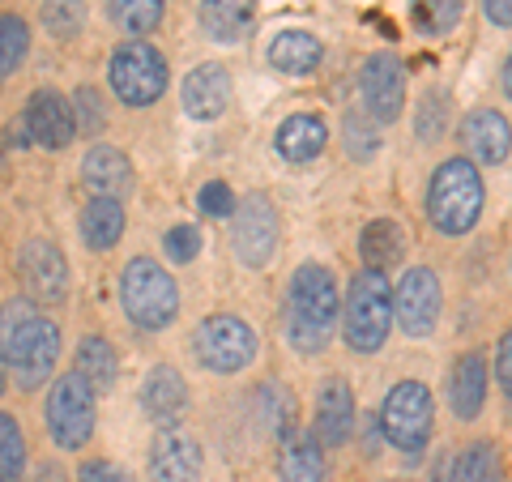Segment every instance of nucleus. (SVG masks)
<instances>
[{"label":"nucleus","mask_w":512,"mask_h":482,"mask_svg":"<svg viewBox=\"0 0 512 482\" xmlns=\"http://www.w3.org/2000/svg\"><path fill=\"white\" fill-rule=\"evenodd\" d=\"M504 90H508V99H512V56H508V64H504Z\"/></svg>","instance_id":"a18cd8bd"},{"label":"nucleus","mask_w":512,"mask_h":482,"mask_svg":"<svg viewBox=\"0 0 512 482\" xmlns=\"http://www.w3.org/2000/svg\"><path fill=\"white\" fill-rule=\"evenodd\" d=\"M278 474L282 482H325V448H320V440L303 436V431H286Z\"/></svg>","instance_id":"4be33fe9"},{"label":"nucleus","mask_w":512,"mask_h":482,"mask_svg":"<svg viewBox=\"0 0 512 482\" xmlns=\"http://www.w3.org/2000/svg\"><path fill=\"white\" fill-rule=\"evenodd\" d=\"M440 303H444V295H440L436 273L410 269V273H402V282H397V291H393V316L410 337H427L440 320Z\"/></svg>","instance_id":"9b49d317"},{"label":"nucleus","mask_w":512,"mask_h":482,"mask_svg":"<svg viewBox=\"0 0 512 482\" xmlns=\"http://www.w3.org/2000/svg\"><path fill=\"white\" fill-rule=\"evenodd\" d=\"M440 133H444V94H431V99H423V107H419V137L440 141Z\"/></svg>","instance_id":"ea45409f"},{"label":"nucleus","mask_w":512,"mask_h":482,"mask_svg":"<svg viewBox=\"0 0 512 482\" xmlns=\"http://www.w3.org/2000/svg\"><path fill=\"white\" fill-rule=\"evenodd\" d=\"M0 389H5V380H0Z\"/></svg>","instance_id":"49530a36"},{"label":"nucleus","mask_w":512,"mask_h":482,"mask_svg":"<svg viewBox=\"0 0 512 482\" xmlns=\"http://www.w3.org/2000/svg\"><path fill=\"white\" fill-rule=\"evenodd\" d=\"M39 312L30 308L26 299H9L5 308H0V363H13L22 355V346L30 342V333L39 325Z\"/></svg>","instance_id":"c85d7f7f"},{"label":"nucleus","mask_w":512,"mask_h":482,"mask_svg":"<svg viewBox=\"0 0 512 482\" xmlns=\"http://www.w3.org/2000/svg\"><path fill=\"white\" fill-rule=\"evenodd\" d=\"M86 22V5L82 0H47L43 5V26L52 30L56 39H73Z\"/></svg>","instance_id":"f704fd0d"},{"label":"nucleus","mask_w":512,"mask_h":482,"mask_svg":"<svg viewBox=\"0 0 512 482\" xmlns=\"http://www.w3.org/2000/svg\"><path fill=\"white\" fill-rule=\"evenodd\" d=\"M508 397H512V389H508Z\"/></svg>","instance_id":"de8ad7c7"},{"label":"nucleus","mask_w":512,"mask_h":482,"mask_svg":"<svg viewBox=\"0 0 512 482\" xmlns=\"http://www.w3.org/2000/svg\"><path fill=\"white\" fill-rule=\"evenodd\" d=\"M359 94H363V111L380 124H393L406 107V69L393 52H376L363 60L359 73Z\"/></svg>","instance_id":"1a4fd4ad"},{"label":"nucleus","mask_w":512,"mask_h":482,"mask_svg":"<svg viewBox=\"0 0 512 482\" xmlns=\"http://www.w3.org/2000/svg\"><path fill=\"white\" fill-rule=\"evenodd\" d=\"M461 9H466V0H414V13H419V22L431 30V35L453 30L461 22Z\"/></svg>","instance_id":"c9c22d12"},{"label":"nucleus","mask_w":512,"mask_h":482,"mask_svg":"<svg viewBox=\"0 0 512 482\" xmlns=\"http://www.w3.org/2000/svg\"><path fill=\"white\" fill-rule=\"evenodd\" d=\"M116 372H120V359L107 337H99V333L82 337V346H77V376H86L94 393H107L111 384H116Z\"/></svg>","instance_id":"bb28decb"},{"label":"nucleus","mask_w":512,"mask_h":482,"mask_svg":"<svg viewBox=\"0 0 512 482\" xmlns=\"http://www.w3.org/2000/svg\"><path fill=\"white\" fill-rule=\"evenodd\" d=\"M495 376H500L504 389H512V329L504 333L500 350H495Z\"/></svg>","instance_id":"37998d69"},{"label":"nucleus","mask_w":512,"mask_h":482,"mask_svg":"<svg viewBox=\"0 0 512 482\" xmlns=\"http://www.w3.org/2000/svg\"><path fill=\"white\" fill-rule=\"evenodd\" d=\"M231 218V244L239 261L248 269L269 265V256L278 248V210L269 205V197H248L244 205H235Z\"/></svg>","instance_id":"9d476101"},{"label":"nucleus","mask_w":512,"mask_h":482,"mask_svg":"<svg viewBox=\"0 0 512 482\" xmlns=\"http://www.w3.org/2000/svg\"><path fill=\"white\" fill-rule=\"evenodd\" d=\"M77 111H82V124H86V133H99V128H103L99 94H94V90H77Z\"/></svg>","instance_id":"79ce46f5"},{"label":"nucleus","mask_w":512,"mask_h":482,"mask_svg":"<svg viewBox=\"0 0 512 482\" xmlns=\"http://www.w3.org/2000/svg\"><path fill=\"white\" fill-rule=\"evenodd\" d=\"M180 99L192 120H218L231 103V73L222 64H201V69H192L184 77Z\"/></svg>","instance_id":"dca6fc26"},{"label":"nucleus","mask_w":512,"mask_h":482,"mask_svg":"<svg viewBox=\"0 0 512 482\" xmlns=\"http://www.w3.org/2000/svg\"><path fill=\"white\" fill-rule=\"evenodd\" d=\"M448 482H500V453L491 440H474L466 453L453 461Z\"/></svg>","instance_id":"c756f323"},{"label":"nucleus","mask_w":512,"mask_h":482,"mask_svg":"<svg viewBox=\"0 0 512 482\" xmlns=\"http://www.w3.org/2000/svg\"><path fill=\"white\" fill-rule=\"evenodd\" d=\"M192 355H197L201 367H210V372L231 376L256 359V333L239 316H227V312L205 316L197 333H192Z\"/></svg>","instance_id":"0eeeda50"},{"label":"nucleus","mask_w":512,"mask_h":482,"mask_svg":"<svg viewBox=\"0 0 512 482\" xmlns=\"http://www.w3.org/2000/svg\"><path fill=\"white\" fill-rule=\"evenodd\" d=\"M342 316V299H338V282L325 265H299L286 291V312H282V329L299 355H316L329 346L333 325Z\"/></svg>","instance_id":"f257e3e1"},{"label":"nucleus","mask_w":512,"mask_h":482,"mask_svg":"<svg viewBox=\"0 0 512 482\" xmlns=\"http://www.w3.org/2000/svg\"><path fill=\"white\" fill-rule=\"evenodd\" d=\"M261 410H265V423L274 427V431L295 423V401L286 397L278 384H265V389H261Z\"/></svg>","instance_id":"e433bc0d"},{"label":"nucleus","mask_w":512,"mask_h":482,"mask_svg":"<svg viewBox=\"0 0 512 482\" xmlns=\"http://www.w3.org/2000/svg\"><path fill=\"white\" fill-rule=\"evenodd\" d=\"M256 22V0H201V30L218 43L244 39Z\"/></svg>","instance_id":"5701e85b"},{"label":"nucleus","mask_w":512,"mask_h":482,"mask_svg":"<svg viewBox=\"0 0 512 482\" xmlns=\"http://www.w3.org/2000/svg\"><path fill=\"white\" fill-rule=\"evenodd\" d=\"M150 478L154 482H201V444L184 431H167L150 448Z\"/></svg>","instance_id":"2eb2a0df"},{"label":"nucleus","mask_w":512,"mask_h":482,"mask_svg":"<svg viewBox=\"0 0 512 482\" xmlns=\"http://www.w3.org/2000/svg\"><path fill=\"white\" fill-rule=\"evenodd\" d=\"M26 128L43 150H64L77 137V116L64 94L56 90H35L26 103Z\"/></svg>","instance_id":"ddd939ff"},{"label":"nucleus","mask_w":512,"mask_h":482,"mask_svg":"<svg viewBox=\"0 0 512 482\" xmlns=\"http://www.w3.org/2000/svg\"><path fill=\"white\" fill-rule=\"evenodd\" d=\"M342 133H346V154H350V158H359V163H367V158H372V154L380 150L376 120L367 116V111H346Z\"/></svg>","instance_id":"72a5a7b5"},{"label":"nucleus","mask_w":512,"mask_h":482,"mask_svg":"<svg viewBox=\"0 0 512 482\" xmlns=\"http://www.w3.org/2000/svg\"><path fill=\"white\" fill-rule=\"evenodd\" d=\"M124 235V205L120 197H94L86 210H82V239L94 252H107L116 248Z\"/></svg>","instance_id":"a878e982"},{"label":"nucleus","mask_w":512,"mask_h":482,"mask_svg":"<svg viewBox=\"0 0 512 482\" xmlns=\"http://www.w3.org/2000/svg\"><path fill=\"white\" fill-rule=\"evenodd\" d=\"M342 316H346V346L355 355H376L393 329V291L380 269H359L350 278Z\"/></svg>","instance_id":"7ed1b4c3"},{"label":"nucleus","mask_w":512,"mask_h":482,"mask_svg":"<svg viewBox=\"0 0 512 482\" xmlns=\"http://www.w3.org/2000/svg\"><path fill=\"white\" fill-rule=\"evenodd\" d=\"M167 56L158 52V47L150 43H124L111 52V64H107V82L111 90H116V99L124 107H150L163 99V90H167Z\"/></svg>","instance_id":"39448f33"},{"label":"nucleus","mask_w":512,"mask_h":482,"mask_svg":"<svg viewBox=\"0 0 512 482\" xmlns=\"http://www.w3.org/2000/svg\"><path fill=\"white\" fill-rule=\"evenodd\" d=\"M461 141H466V150L478 158V163L495 167V163H504L508 150H512V124L495 107H478L461 120Z\"/></svg>","instance_id":"f3484780"},{"label":"nucleus","mask_w":512,"mask_h":482,"mask_svg":"<svg viewBox=\"0 0 512 482\" xmlns=\"http://www.w3.org/2000/svg\"><path fill=\"white\" fill-rule=\"evenodd\" d=\"M141 410L158 427H175L188 414V384L171 363L150 367L146 384H141Z\"/></svg>","instance_id":"4468645a"},{"label":"nucleus","mask_w":512,"mask_h":482,"mask_svg":"<svg viewBox=\"0 0 512 482\" xmlns=\"http://www.w3.org/2000/svg\"><path fill=\"white\" fill-rule=\"evenodd\" d=\"M82 184L94 197H124L128 184H133V163L116 146H94L82 158Z\"/></svg>","instance_id":"aec40b11"},{"label":"nucleus","mask_w":512,"mask_h":482,"mask_svg":"<svg viewBox=\"0 0 512 482\" xmlns=\"http://www.w3.org/2000/svg\"><path fill=\"white\" fill-rule=\"evenodd\" d=\"M448 401H453L457 419H478L487 406V363L483 355H466L453 367V384H448Z\"/></svg>","instance_id":"412c9836"},{"label":"nucleus","mask_w":512,"mask_h":482,"mask_svg":"<svg viewBox=\"0 0 512 482\" xmlns=\"http://www.w3.org/2000/svg\"><path fill=\"white\" fill-rule=\"evenodd\" d=\"M197 205H201V214H210V218H231L235 214V192L222 184V180H214V184L201 188Z\"/></svg>","instance_id":"58836bf2"},{"label":"nucleus","mask_w":512,"mask_h":482,"mask_svg":"<svg viewBox=\"0 0 512 482\" xmlns=\"http://www.w3.org/2000/svg\"><path fill=\"white\" fill-rule=\"evenodd\" d=\"M380 427H384V436H389V444L402 448V453L427 448L431 427H436V406H431L427 384H419V380L393 384L380 406Z\"/></svg>","instance_id":"423d86ee"},{"label":"nucleus","mask_w":512,"mask_h":482,"mask_svg":"<svg viewBox=\"0 0 512 482\" xmlns=\"http://www.w3.org/2000/svg\"><path fill=\"white\" fill-rule=\"evenodd\" d=\"M120 303L137 329L154 333L167 329L180 312V291H175V278L163 265H154L150 256H133L120 273Z\"/></svg>","instance_id":"20e7f679"},{"label":"nucleus","mask_w":512,"mask_h":482,"mask_svg":"<svg viewBox=\"0 0 512 482\" xmlns=\"http://www.w3.org/2000/svg\"><path fill=\"white\" fill-rule=\"evenodd\" d=\"M26 52H30V26L18 13H5V18H0V77L18 73Z\"/></svg>","instance_id":"2f4dec72"},{"label":"nucleus","mask_w":512,"mask_h":482,"mask_svg":"<svg viewBox=\"0 0 512 482\" xmlns=\"http://www.w3.org/2000/svg\"><path fill=\"white\" fill-rule=\"evenodd\" d=\"M56 359H60V329L52 325V320H39L35 333H30V342L22 346V355L13 359L9 367L18 372L22 389H39V384L52 376Z\"/></svg>","instance_id":"6ab92c4d"},{"label":"nucleus","mask_w":512,"mask_h":482,"mask_svg":"<svg viewBox=\"0 0 512 482\" xmlns=\"http://www.w3.org/2000/svg\"><path fill=\"white\" fill-rule=\"evenodd\" d=\"M163 9H167V0H111V18L128 35H150L163 22Z\"/></svg>","instance_id":"7c9ffc66"},{"label":"nucleus","mask_w":512,"mask_h":482,"mask_svg":"<svg viewBox=\"0 0 512 482\" xmlns=\"http://www.w3.org/2000/svg\"><path fill=\"white\" fill-rule=\"evenodd\" d=\"M77 482H133V478H128L124 465L99 457V461H86L82 470H77Z\"/></svg>","instance_id":"a19ab883"},{"label":"nucleus","mask_w":512,"mask_h":482,"mask_svg":"<svg viewBox=\"0 0 512 482\" xmlns=\"http://www.w3.org/2000/svg\"><path fill=\"white\" fill-rule=\"evenodd\" d=\"M483 13L495 26H512V0H483Z\"/></svg>","instance_id":"c03bdc74"},{"label":"nucleus","mask_w":512,"mask_h":482,"mask_svg":"<svg viewBox=\"0 0 512 482\" xmlns=\"http://www.w3.org/2000/svg\"><path fill=\"white\" fill-rule=\"evenodd\" d=\"M18 273L35 303H60L69 291V261L52 239H26L18 252Z\"/></svg>","instance_id":"f8f14e48"},{"label":"nucleus","mask_w":512,"mask_h":482,"mask_svg":"<svg viewBox=\"0 0 512 482\" xmlns=\"http://www.w3.org/2000/svg\"><path fill=\"white\" fill-rule=\"evenodd\" d=\"M26 470V440L22 427L0 410V482H18Z\"/></svg>","instance_id":"473e14b6"},{"label":"nucleus","mask_w":512,"mask_h":482,"mask_svg":"<svg viewBox=\"0 0 512 482\" xmlns=\"http://www.w3.org/2000/svg\"><path fill=\"white\" fill-rule=\"evenodd\" d=\"M47 431H52V440L64 448V453H73V448H82L90 436H94V389L86 384V376H60L52 384V393H47Z\"/></svg>","instance_id":"6e6552de"},{"label":"nucleus","mask_w":512,"mask_h":482,"mask_svg":"<svg viewBox=\"0 0 512 482\" xmlns=\"http://www.w3.org/2000/svg\"><path fill=\"white\" fill-rule=\"evenodd\" d=\"M320 56H325V47L312 30H282V35L269 43V64H274L278 73H291V77H308L316 73Z\"/></svg>","instance_id":"b1692460"},{"label":"nucleus","mask_w":512,"mask_h":482,"mask_svg":"<svg viewBox=\"0 0 512 482\" xmlns=\"http://www.w3.org/2000/svg\"><path fill=\"white\" fill-rule=\"evenodd\" d=\"M359 252H363V261L367 269H393L397 261H402V252H406V239H402V227L389 218H380V222H367L363 235H359Z\"/></svg>","instance_id":"cd10ccee"},{"label":"nucleus","mask_w":512,"mask_h":482,"mask_svg":"<svg viewBox=\"0 0 512 482\" xmlns=\"http://www.w3.org/2000/svg\"><path fill=\"white\" fill-rule=\"evenodd\" d=\"M427 214L444 235H466L483 214V175L470 158H448L431 175Z\"/></svg>","instance_id":"f03ea898"},{"label":"nucleus","mask_w":512,"mask_h":482,"mask_svg":"<svg viewBox=\"0 0 512 482\" xmlns=\"http://www.w3.org/2000/svg\"><path fill=\"white\" fill-rule=\"evenodd\" d=\"M355 431V397L346 380H325L316 393V440L325 448H338Z\"/></svg>","instance_id":"a211bd4d"},{"label":"nucleus","mask_w":512,"mask_h":482,"mask_svg":"<svg viewBox=\"0 0 512 482\" xmlns=\"http://www.w3.org/2000/svg\"><path fill=\"white\" fill-rule=\"evenodd\" d=\"M163 248L175 265H188V261H197V252H201V231L197 227H171L167 239H163Z\"/></svg>","instance_id":"4c0bfd02"},{"label":"nucleus","mask_w":512,"mask_h":482,"mask_svg":"<svg viewBox=\"0 0 512 482\" xmlns=\"http://www.w3.org/2000/svg\"><path fill=\"white\" fill-rule=\"evenodd\" d=\"M325 120L320 116H308V111H299V116L282 120L278 128V154L286 163H312V158L325 150Z\"/></svg>","instance_id":"393cba45"}]
</instances>
